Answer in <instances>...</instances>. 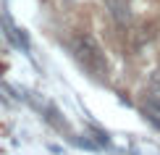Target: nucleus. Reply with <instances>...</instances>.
<instances>
[{
    "label": "nucleus",
    "instance_id": "f03ea898",
    "mask_svg": "<svg viewBox=\"0 0 160 155\" xmlns=\"http://www.w3.org/2000/svg\"><path fill=\"white\" fill-rule=\"evenodd\" d=\"M0 24H3V29H5V37L11 39L16 48H24V50H29V39H26V34L24 32H18L16 26H13L11 21H8V16H0Z\"/></svg>",
    "mask_w": 160,
    "mask_h": 155
},
{
    "label": "nucleus",
    "instance_id": "f257e3e1",
    "mask_svg": "<svg viewBox=\"0 0 160 155\" xmlns=\"http://www.w3.org/2000/svg\"><path fill=\"white\" fill-rule=\"evenodd\" d=\"M74 53L84 63V69H89L95 76H105L108 60H105V53H102V48H100V42L92 34H79L76 42H74Z\"/></svg>",
    "mask_w": 160,
    "mask_h": 155
},
{
    "label": "nucleus",
    "instance_id": "7ed1b4c3",
    "mask_svg": "<svg viewBox=\"0 0 160 155\" xmlns=\"http://www.w3.org/2000/svg\"><path fill=\"white\" fill-rule=\"evenodd\" d=\"M105 3H108L113 18H116L118 24H126V21H129V0H105Z\"/></svg>",
    "mask_w": 160,
    "mask_h": 155
},
{
    "label": "nucleus",
    "instance_id": "39448f33",
    "mask_svg": "<svg viewBox=\"0 0 160 155\" xmlns=\"http://www.w3.org/2000/svg\"><path fill=\"white\" fill-rule=\"evenodd\" d=\"M150 84H152V87H158V90H160V69H158V71H155V74L150 76Z\"/></svg>",
    "mask_w": 160,
    "mask_h": 155
},
{
    "label": "nucleus",
    "instance_id": "20e7f679",
    "mask_svg": "<svg viewBox=\"0 0 160 155\" xmlns=\"http://www.w3.org/2000/svg\"><path fill=\"white\" fill-rule=\"evenodd\" d=\"M144 111H147L152 118H160V95H150V97H144Z\"/></svg>",
    "mask_w": 160,
    "mask_h": 155
}]
</instances>
